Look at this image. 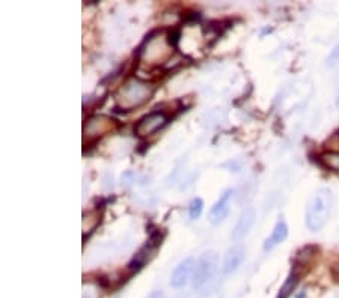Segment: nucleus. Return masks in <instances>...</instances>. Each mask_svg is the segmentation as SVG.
Returning <instances> with one entry per match:
<instances>
[{
  "mask_svg": "<svg viewBox=\"0 0 339 298\" xmlns=\"http://www.w3.org/2000/svg\"><path fill=\"white\" fill-rule=\"evenodd\" d=\"M173 56V44L169 35L163 32H154L147 37L137 52V60L148 68H157L165 65Z\"/></svg>",
  "mask_w": 339,
  "mask_h": 298,
  "instance_id": "1",
  "label": "nucleus"
},
{
  "mask_svg": "<svg viewBox=\"0 0 339 298\" xmlns=\"http://www.w3.org/2000/svg\"><path fill=\"white\" fill-rule=\"evenodd\" d=\"M154 93V86L136 75L127 78L115 93V103L124 112H132L148 103Z\"/></svg>",
  "mask_w": 339,
  "mask_h": 298,
  "instance_id": "2",
  "label": "nucleus"
},
{
  "mask_svg": "<svg viewBox=\"0 0 339 298\" xmlns=\"http://www.w3.org/2000/svg\"><path fill=\"white\" fill-rule=\"evenodd\" d=\"M333 209V194L329 188H318L308 202L306 208V227L311 232H318L324 227L332 215Z\"/></svg>",
  "mask_w": 339,
  "mask_h": 298,
  "instance_id": "3",
  "label": "nucleus"
},
{
  "mask_svg": "<svg viewBox=\"0 0 339 298\" xmlns=\"http://www.w3.org/2000/svg\"><path fill=\"white\" fill-rule=\"evenodd\" d=\"M219 267V256L216 252H205L196 261L195 274H193V288L201 295L207 294V288L213 283Z\"/></svg>",
  "mask_w": 339,
  "mask_h": 298,
  "instance_id": "4",
  "label": "nucleus"
},
{
  "mask_svg": "<svg viewBox=\"0 0 339 298\" xmlns=\"http://www.w3.org/2000/svg\"><path fill=\"white\" fill-rule=\"evenodd\" d=\"M116 128H118V122L115 119H112L104 114H95L92 118H89L85 124V130H83L85 139L96 140Z\"/></svg>",
  "mask_w": 339,
  "mask_h": 298,
  "instance_id": "5",
  "label": "nucleus"
},
{
  "mask_svg": "<svg viewBox=\"0 0 339 298\" xmlns=\"http://www.w3.org/2000/svg\"><path fill=\"white\" fill-rule=\"evenodd\" d=\"M168 119L169 118L165 112H151L148 114H145L134 127L136 136L140 139L152 136L154 132H157L160 128H163L168 124Z\"/></svg>",
  "mask_w": 339,
  "mask_h": 298,
  "instance_id": "6",
  "label": "nucleus"
},
{
  "mask_svg": "<svg viewBox=\"0 0 339 298\" xmlns=\"http://www.w3.org/2000/svg\"><path fill=\"white\" fill-rule=\"evenodd\" d=\"M195 268H196V261L193 258H187L183 262L178 263L172 273L170 277V286L173 289H181L184 288L190 280H193V274H195Z\"/></svg>",
  "mask_w": 339,
  "mask_h": 298,
  "instance_id": "7",
  "label": "nucleus"
},
{
  "mask_svg": "<svg viewBox=\"0 0 339 298\" xmlns=\"http://www.w3.org/2000/svg\"><path fill=\"white\" fill-rule=\"evenodd\" d=\"M234 190H225L223 194L217 199V202L211 206L208 214V220L211 222L213 224H219L222 223L226 217H228L229 209H231V204H232V199H234Z\"/></svg>",
  "mask_w": 339,
  "mask_h": 298,
  "instance_id": "8",
  "label": "nucleus"
},
{
  "mask_svg": "<svg viewBox=\"0 0 339 298\" xmlns=\"http://www.w3.org/2000/svg\"><path fill=\"white\" fill-rule=\"evenodd\" d=\"M255 217H256V214H255V209L252 206L246 208L243 212H241L240 217H238V222L234 226V230L231 234V240L235 241V242L243 240L247 235V232L250 230V227L253 226Z\"/></svg>",
  "mask_w": 339,
  "mask_h": 298,
  "instance_id": "9",
  "label": "nucleus"
},
{
  "mask_svg": "<svg viewBox=\"0 0 339 298\" xmlns=\"http://www.w3.org/2000/svg\"><path fill=\"white\" fill-rule=\"evenodd\" d=\"M245 255H246V248L241 245V244H237V245H232L228 252H226L225 255V259H223V265H222V271L223 274H231V273H235L240 265L243 263L245 261Z\"/></svg>",
  "mask_w": 339,
  "mask_h": 298,
  "instance_id": "10",
  "label": "nucleus"
},
{
  "mask_svg": "<svg viewBox=\"0 0 339 298\" xmlns=\"http://www.w3.org/2000/svg\"><path fill=\"white\" fill-rule=\"evenodd\" d=\"M288 237V224L283 219H281L276 224H274L273 230H271V234L265 238L264 241V250L265 252H270L273 250L274 247L282 244Z\"/></svg>",
  "mask_w": 339,
  "mask_h": 298,
  "instance_id": "11",
  "label": "nucleus"
},
{
  "mask_svg": "<svg viewBox=\"0 0 339 298\" xmlns=\"http://www.w3.org/2000/svg\"><path fill=\"white\" fill-rule=\"evenodd\" d=\"M297 281H299V276L297 273H291L288 276V279L285 280V283L283 286L281 288V292L278 295V298H289V295L293 294L296 285H297Z\"/></svg>",
  "mask_w": 339,
  "mask_h": 298,
  "instance_id": "12",
  "label": "nucleus"
},
{
  "mask_svg": "<svg viewBox=\"0 0 339 298\" xmlns=\"http://www.w3.org/2000/svg\"><path fill=\"white\" fill-rule=\"evenodd\" d=\"M321 161L326 168L332 169L333 172H339V152H333V151L324 152L321 155Z\"/></svg>",
  "mask_w": 339,
  "mask_h": 298,
  "instance_id": "13",
  "label": "nucleus"
},
{
  "mask_svg": "<svg viewBox=\"0 0 339 298\" xmlns=\"http://www.w3.org/2000/svg\"><path fill=\"white\" fill-rule=\"evenodd\" d=\"M202 209H204V202H202V199L196 197V199H193L190 206H188V217L191 220H196L201 217V214H202Z\"/></svg>",
  "mask_w": 339,
  "mask_h": 298,
  "instance_id": "14",
  "label": "nucleus"
},
{
  "mask_svg": "<svg viewBox=\"0 0 339 298\" xmlns=\"http://www.w3.org/2000/svg\"><path fill=\"white\" fill-rule=\"evenodd\" d=\"M338 62H339V44L333 47L332 53L329 55V57H327V65H329V66H335Z\"/></svg>",
  "mask_w": 339,
  "mask_h": 298,
  "instance_id": "15",
  "label": "nucleus"
},
{
  "mask_svg": "<svg viewBox=\"0 0 339 298\" xmlns=\"http://www.w3.org/2000/svg\"><path fill=\"white\" fill-rule=\"evenodd\" d=\"M147 298H166V297H165V294L161 292V291H152Z\"/></svg>",
  "mask_w": 339,
  "mask_h": 298,
  "instance_id": "16",
  "label": "nucleus"
},
{
  "mask_svg": "<svg viewBox=\"0 0 339 298\" xmlns=\"http://www.w3.org/2000/svg\"><path fill=\"white\" fill-rule=\"evenodd\" d=\"M336 107L339 109V96H338V99H336Z\"/></svg>",
  "mask_w": 339,
  "mask_h": 298,
  "instance_id": "17",
  "label": "nucleus"
},
{
  "mask_svg": "<svg viewBox=\"0 0 339 298\" xmlns=\"http://www.w3.org/2000/svg\"><path fill=\"white\" fill-rule=\"evenodd\" d=\"M176 298H183V297H176Z\"/></svg>",
  "mask_w": 339,
  "mask_h": 298,
  "instance_id": "18",
  "label": "nucleus"
}]
</instances>
